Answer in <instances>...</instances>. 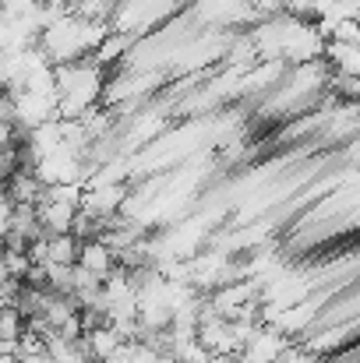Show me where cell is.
<instances>
[{
  "label": "cell",
  "instance_id": "7a4b0ae2",
  "mask_svg": "<svg viewBox=\"0 0 360 363\" xmlns=\"http://www.w3.org/2000/svg\"><path fill=\"white\" fill-rule=\"evenodd\" d=\"M117 257V250L110 247V243H103L99 237H92V240H82V254H78V264L82 268H89L92 275H99L103 282L114 275V261Z\"/></svg>",
  "mask_w": 360,
  "mask_h": 363
},
{
  "label": "cell",
  "instance_id": "3957f363",
  "mask_svg": "<svg viewBox=\"0 0 360 363\" xmlns=\"http://www.w3.org/2000/svg\"><path fill=\"white\" fill-rule=\"evenodd\" d=\"M209 363H240V357H227V353H216Z\"/></svg>",
  "mask_w": 360,
  "mask_h": 363
},
{
  "label": "cell",
  "instance_id": "6da1fadb",
  "mask_svg": "<svg viewBox=\"0 0 360 363\" xmlns=\"http://www.w3.org/2000/svg\"><path fill=\"white\" fill-rule=\"evenodd\" d=\"M286 353H290V339H286L283 332H276V328L261 325V328H258V335L244 346L240 363H279Z\"/></svg>",
  "mask_w": 360,
  "mask_h": 363
}]
</instances>
